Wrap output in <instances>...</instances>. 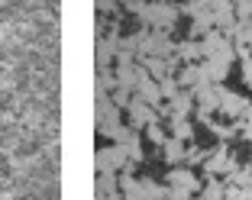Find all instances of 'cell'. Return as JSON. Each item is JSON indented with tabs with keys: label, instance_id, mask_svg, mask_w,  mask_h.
Masks as SVG:
<instances>
[{
	"label": "cell",
	"instance_id": "obj_10",
	"mask_svg": "<svg viewBox=\"0 0 252 200\" xmlns=\"http://www.w3.org/2000/svg\"><path fill=\"white\" fill-rule=\"evenodd\" d=\"M139 65L149 71V78H156V81H162V78H168L171 68H168V58H162V55H149V58H139Z\"/></svg>",
	"mask_w": 252,
	"mask_h": 200
},
{
	"label": "cell",
	"instance_id": "obj_15",
	"mask_svg": "<svg viewBox=\"0 0 252 200\" xmlns=\"http://www.w3.org/2000/svg\"><path fill=\"white\" fill-rule=\"evenodd\" d=\"M239 74H243V84L252 90V58L249 61H239Z\"/></svg>",
	"mask_w": 252,
	"mask_h": 200
},
{
	"label": "cell",
	"instance_id": "obj_3",
	"mask_svg": "<svg viewBox=\"0 0 252 200\" xmlns=\"http://www.w3.org/2000/svg\"><path fill=\"white\" fill-rule=\"evenodd\" d=\"M126 126H133V129H139V133H146V126H152V123H158V113H156V107H149V104H142L139 97L133 94V104L126 107Z\"/></svg>",
	"mask_w": 252,
	"mask_h": 200
},
{
	"label": "cell",
	"instance_id": "obj_5",
	"mask_svg": "<svg viewBox=\"0 0 252 200\" xmlns=\"http://www.w3.org/2000/svg\"><path fill=\"white\" fill-rule=\"evenodd\" d=\"M249 107H252V104H249V97H246V94H239V90H230V87H223V90H220V113L230 119V123H233V119H239L246 110H249Z\"/></svg>",
	"mask_w": 252,
	"mask_h": 200
},
{
	"label": "cell",
	"instance_id": "obj_13",
	"mask_svg": "<svg viewBox=\"0 0 252 200\" xmlns=\"http://www.w3.org/2000/svg\"><path fill=\"white\" fill-rule=\"evenodd\" d=\"M158 87H162V100H171V97L181 90V84H178V78H175V74H168V78H162V81H158Z\"/></svg>",
	"mask_w": 252,
	"mask_h": 200
},
{
	"label": "cell",
	"instance_id": "obj_1",
	"mask_svg": "<svg viewBox=\"0 0 252 200\" xmlns=\"http://www.w3.org/2000/svg\"><path fill=\"white\" fill-rule=\"evenodd\" d=\"M136 20L146 26V29H162V32H171L175 26H178L181 20V10L178 3H162V0H149V3H142L139 10H136Z\"/></svg>",
	"mask_w": 252,
	"mask_h": 200
},
{
	"label": "cell",
	"instance_id": "obj_11",
	"mask_svg": "<svg viewBox=\"0 0 252 200\" xmlns=\"http://www.w3.org/2000/svg\"><path fill=\"white\" fill-rule=\"evenodd\" d=\"M146 139L152 142V145H158V148L168 142V129H165L162 119H158V123H152V126H146Z\"/></svg>",
	"mask_w": 252,
	"mask_h": 200
},
{
	"label": "cell",
	"instance_id": "obj_16",
	"mask_svg": "<svg viewBox=\"0 0 252 200\" xmlns=\"http://www.w3.org/2000/svg\"><path fill=\"white\" fill-rule=\"evenodd\" d=\"M94 7H97V16H107L110 10H117V0H94Z\"/></svg>",
	"mask_w": 252,
	"mask_h": 200
},
{
	"label": "cell",
	"instance_id": "obj_6",
	"mask_svg": "<svg viewBox=\"0 0 252 200\" xmlns=\"http://www.w3.org/2000/svg\"><path fill=\"white\" fill-rule=\"evenodd\" d=\"M175 55L181 58V65H191V61H204V42L200 39H181L178 49H175Z\"/></svg>",
	"mask_w": 252,
	"mask_h": 200
},
{
	"label": "cell",
	"instance_id": "obj_12",
	"mask_svg": "<svg viewBox=\"0 0 252 200\" xmlns=\"http://www.w3.org/2000/svg\"><path fill=\"white\" fill-rule=\"evenodd\" d=\"M207 148H200V145H191L188 148V155H185V165L188 168H204V162H207Z\"/></svg>",
	"mask_w": 252,
	"mask_h": 200
},
{
	"label": "cell",
	"instance_id": "obj_7",
	"mask_svg": "<svg viewBox=\"0 0 252 200\" xmlns=\"http://www.w3.org/2000/svg\"><path fill=\"white\" fill-rule=\"evenodd\" d=\"M185 155H188V142L171 139V136H168V142L162 145V158H165V165H168V168H175V165H185Z\"/></svg>",
	"mask_w": 252,
	"mask_h": 200
},
{
	"label": "cell",
	"instance_id": "obj_18",
	"mask_svg": "<svg viewBox=\"0 0 252 200\" xmlns=\"http://www.w3.org/2000/svg\"><path fill=\"white\" fill-rule=\"evenodd\" d=\"M200 200H226V197H207V194H197Z\"/></svg>",
	"mask_w": 252,
	"mask_h": 200
},
{
	"label": "cell",
	"instance_id": "obj_2",
	"mask_svg": "<svg viewBox=\"0 0 252 200\" xmlns=\"http://www.w3.org/2000/svg\"><path fill=\"white\" fill-rule=\"evenodd\" d=\"M94 165H97V171H126L129 168V148L126 145H120V142H110V145H100L97 148V158H94Z\"/></svg>",
	"mask_w": 252,
	"mask_h": 200
},
{
	"label": "cell",
	"instance_id": "obj_17",
	"mask_svg": "<svg viewBox=\"0 0 252 200\" xmlns=\"http://www.w3.org/2000/svg\"><path fill=\"white\" fill-rule=\"evenodd\" d=\"M117 3H123V7L129 10V13H136V10H139L142 3H149V0H117Z\"/></svg>",
	"mask_w": 252,
	"mask_h": 200
},
{
	"label": "cell",
	"instance_id": "obj_14",
	"mask_svg": "<svg viewBox=\"0 0 252 200\" xmlns=\"http://www.w3.org/2000/svg\"><path fill=\"white\" fill-rule=\"evenodd\" d=\"M110 100H113V107H120V110H126V107L133 104V90H126V87H117L110 94Z\"/></svg>",
	"mask_w": 252,
	"mask_h": 200
},
{
	"label": "cell",
	"instance_id": "obj_9",
	"mask_svg": "<svg viewBox=\"0 0 252 200\" xmlns=\"http://www.w3.org/2000/svg\"><path fill=\"white\" fill-rule=\"evenodd\" d=\"M136 97H139L142 104H149V107H158L162 104V87H158L156 78H146V81L136 87Z\"/></svg>",
	"mask_w": 252,
	"mask_h": 200
},
{
	"label": "cell",
	"instance_id": "obj_4",
	"mask_svg": "<svg viewBox=\"0 0 252 200\" xmlns=\"http://www.w3.org/2000/svg\"><path fill=\"white\" fill-rule=\"evenodd\" d=\"M165 184H168V187H185V191H191V194H200L204 181L197 178V168L175 165V168H168V174H165Z\"/></svg>",
	"mask_w": 252,
	"mask_h": 200
},
{
	"label": "cell",
	"instance_id": "obj_8",
	"mask_svg": "<svg viewBox=\"0 0 252 200\" xmlns=\"http://www.w3.org/2000/svg\"><path fill=\"white\" fill-rule=\"evenodd\" d=\"M165 126H168V136H171V139L194 142V123H191V116H171Z\"/></svg>",
	"mask_w": 252,
	"mask_h": 200
}]
</instances>
